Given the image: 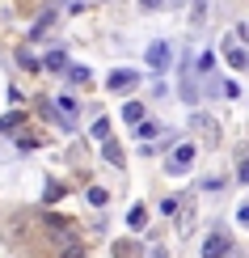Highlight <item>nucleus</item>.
<instances>
[{"instance_id":"nucleus-1","label":"nucleus","mask_w":249,"mask_h":258,"mask_svg":"<svg viewBox=\"0 0 249 258\" xmlns=\"http://www.w3.org/2000/svg\"><path fill=\"white\" fill-rule=\"evenodd\" d=\"M190 165H194V144H178V148L169 153V161H165L169 174H186Z\"/></svg>"},{"instance_id":"nucleus-2","label":"nucleus","mask_w":249,"mask_h":258,"mask_svg":"<svg viewBox=\"0 0 249 258\" xmlns=\"http://www.w3.org/2000/svg\"><path fill=\"white\" fill-rule=\"evenodd\" d=\"M190 127L203 136V144H220V123H215V119H207V114L194 110V114H190Z\"/></svg>"},{"instance_id":"nucleus-3","label":"nucleus","mask_w":249,"mask_h":258,"mask_svg":"<svg viewBox=\"0 0 249 258\" xmlns=\"http://www.w3.org/2000/svg\"><path fill=\"white\" fill-rule=\"evenodd\" d=\"M106 85H110L114 93H127V89H135V85H139V72L135 68H118V72H110V81H106Z\"/></svg>"},{"instance_id":"nucleus-4","label":"nucleus","mask_w":249,"mask_h":258,"mask_svg":"<svg viewBox=\"0 0 249 258\" xmlns=\"http://www.w3.org/2000/svg\"><path fill=\"white\" fill-rule=\"evenodd\" d=\"M228 254H232V241L224 233H211L207 245H203V258H228Z\"/></svg>"},{"instance_id":"nucleus-5","label":"nucleus","mask_w":249,"mask_h":258,"mask_svg":"<svg viewBox=\"0 0 249 258\" xmlns=\"http://www.w3.org/2000/svg\"><path fill=\"white\" fill-rule=\"evenodd\" d=\"M55 119H59L63 132H72V127H76V102H72V98H59V102H55Z\"/></svg>"},{"instance_id":"nucleus-6","label":"nucleus","mask_w":249,"mask_h":258,"mask_svg":"<svg viewBox=\"0 0 249 258\" xmlns=\"http://www.w3.org/2000/svg\"><path fill=\"white\" fill-rule=\"evenodd\" d=\"M169 59H173L169 42H152V47H148V63H152V68H160V72H165V68H169Z\"/></svg>"},{"instance_id":"nucleus-7","label":"nucleus","mask_w":249,"mask_h":258,"mask_svg":"<svg viewBox=\"0 0 249 258\" xmlns=\"http://www.w3.org/2000/svg\"><path fill=\"white\" fill-rule=\"evenodd\" d=\"M55 250H59V258H89V250H85L76 237H59V241H55Z\"/></svg>"},{"instance_id":"nucleus-8","label":"nucleus","mask_w":249,"mask_h":258,"mask_svg":"<svg viewBox=\"0 0 249 258\" xmlns=\"http://www.w3.org/2000/svg\"><path fill=\"white\" fill-rule=\"evenodd\" d=\"M224 59L241 72V68H245V47H241V42H236V47H228V42H224Z\"/></svg>"},{"instance_id":"nucleus-9","label":"nucleus","mask_w":249,"mask_h":258,"mask_svg":"<svg viewBox=\"0 0 249 258\" xmlns=\"http://www.w3.org/2000/svg\"><path fill=\"white\" fill-rule=\"evenodd\" d=\"M144 110H148L144 102H127V106H123V119H127V123L135 127V123H144Z\"/></svg>"},{"instance_id":"nucleus-10","label":"nucleus","mask_w":249,"mask_h":258,"mask_svg":"<svg viewBox=\"0 0 249 258\" xmlns=\"http://www.w3.org/2000/svg\"><path fill=\"white\" fill-rule=\"evenodd\" d=\"M207 5H211V0H194V13H190V26H194V30L207 26Z\"/></svg>"},{"instance_id":"nucleus-11","label":"nucleus","mask_w":249,"mask_h":258,"mask_svg":"<svg viewBox=\"0 0 249 258\" xmlns=\"http://www.w3.org/2000/svg\"><path fill=\"white\" fill-rule=\"evenodd\" d=\"M139 250H144L139 241H118L114 245V258H139Z\"/></svg>"},{"instance_id":"nucleus-12","label":"nucleus","mask_w":249,"mask_h":258,"mask_svg":"<svg viewBox=\"0 0 249 258\" xmlns=\"http://www.w3.org/2000/svg\"><path fill=\"white\" fill-rule=\"evenodd\" d=\"M51 21H55V9H51V13H42V17L34 21V30H30V38H42V34L51 30Z\"/></svg>"},{"instance_id":"nucleus-13","label":"nucleus","mask_w":249,"mask_h":258,"mask_svg":"<svg viewBox=\"0 0 249 258\" xmlns=\"http://www.w3.org/2000/svg\"><path fill=\"white\" fill-rule=\"evenodd\" d=\"M42 68H51V72H63V68H68V55H63V51H51V55L42 59Z\"/></svg>"},{"instance_id":"nucleus-14","label":"nucleus","mask_w":249,"mask_h":258,"mask_svg":"<svg viewBox=\"0 0 249 258\" xmlns=\"http://www.w3.org/2000/svg\"><path fill=\"white\" fill-rule=\"evenodd\" d=\"M190 229H194V208H186V212L178 216V233H182V237H186Z\"/></svg>"},{"instance_id":"nucleus-15","label":"nucleus","mask_w":249,"mask_h":258,"mask_svg":"<svg viewBox=\"0 0 249 258\" xmlns=\"http://www.w3.org/2000/svg\"><path fill=\"white\" fill-rule=\"evenodd\" d=\"M106 161H110V165H123V148L110 144V140H106Z\"/></svg>"},{"instance_id":"nucleus-16","label":"nucleus","mask_w":249,"mask_h":258,"mask_svg":"<svg viewBox=\"0 0 249 258\" xmlns=\"http://www.w3.org/2000/svg\"><path fill=\"white\" fill-rule=\"evenodd\" d=\"M68 81L72 85H89V68H68Z\"/></svg>"},{"instance_id":"nucleus-17","label":"nucleus","mask_w":249,"mask_h":258,"mask_svg":"<svg viewBox=\"0 0 249 258\" xmlns=\"http://www.w3.org/2000/svg\"><path fill=\"white\" fill-rule=\"evenodd\" d=\"M34 148H38L34 136H17V153H34Z\"/></svg>"},{"instance_id":"nucleus-18","label":"nucleus","mask_w":249,"mask_h":258,"mask_svg":"<svg viewBox=\"0 0 249 258\" xmlns=\"http://www.w3.org/2000/svg\"><path fill=\"white\" fill-rule=\"evenodd\" d=\"M93 136L106 144V140H110V123H106V119H97V123H93Z\"/></svg>"},{"instance_id":"nucleus-19","label":"nucleus","mask_w":249,"mask_h":258,"mask_svg":"<svg viewBox=\"0 0 249 258\" xmlns=\"http://www.w3.org/2000/svg\"><path fill=\"white\" fill-rule=\"evenodd\" d=\"M135 136L139 140H152L156 136V123H135Z\"/></svg>"},{"instance_id":"nucleus-20","label":"nucleus","mask_w":249,"mask_h":258,"mask_svg":"<svg viewBox=\"0 0 249 258\" xmlns=\"http://www.w3.org/2000/svg\"><path fill=\"white\" fill-rule=\"evenodd\" d=\"M106 199H110V195H106V190H102V186H89V203H93V208H102V203H106Z\"/></svg>"},{"instance_id":"nucleus-21","label":"nucleus","mask_w":249,"mask_h":258,"mask_svg":"<svg viewBox=\"0 0 249 258\" xmlns=\"http://www.w3.org/2000/svg\"><path fill=\"white\" fill-rule=\"evenodd\" d=\"M17 59H21V68H30V72H38V68H42V63H38L34 55H30V51H21V55H17Z\"/></svg>"},{"instance_id":"nucleus-22","label":"nucleus","mask_w":249,"mask_h":258,"mask_svg":"<svg viewBox=\"0 0 249 258\" xmlns=\"http://www.w3.org/2000/svg\"><path fill=\"white\" fill-rule=\"evenodd\" d=\"M160 212H165V216H173V212H178V199H173V195L160 199Z\"/></svg>"},{"instance_id":"nucleus-23","label":"nucleus","mask_w":249,"mask_h":258,"mask_svg":"<svg viewBox=\"0 0 249 258\" xmlns=\"http://www.w3.org/2000/svg\"><path fill=\"white\" fill-rule=\"evenodd\" d=\"M144 220H148V212H144V208H131V224H135V229H139Z\"/></svg>"},{"instance_id":"nucleus-24","label":"nucleus","mask_w":249,"mask_h":258,"mask_svg":"<svg viewBox=\"0 0 249 258\" xmlns=\"http://www.w3.org/2000/svg\"><path fill=\"white\" fill-rule=\"evenodd\" d=\"M144 5V13H156V9H165V0H139Z\"/></svg>"}]
</instances>
